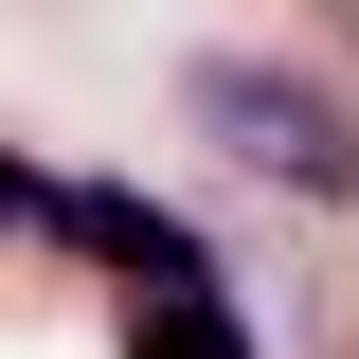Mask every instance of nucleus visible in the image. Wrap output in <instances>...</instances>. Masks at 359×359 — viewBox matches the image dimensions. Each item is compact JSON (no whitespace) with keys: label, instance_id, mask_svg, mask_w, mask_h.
I'll use <instances>...</instances> for the list:
<instances>
[{"label":"nucleus","instance_id":"1","mask_svg":"<svg viewBox=\"0 0 359 359\" xmlns=\"http://www.w3.org/2000/svg\"><path fill=\"white\" fill-rule=\"evenodd\" d=\"M180 108H198V144H216V162H252L269 198H306V216H359V108H341V72L216 36V54H180Z\"/></svg>","mask_w":359,"mask_h":359},{"label":"nucleus","instance_id":"2","mask_svg":"<svg viewBox=\"0 0 359 359\" xmlns=\"http://www.w3.org/2000/svg\"><path fill=\"white\" fill-rule=\"evenodd\" d=\"M54 252H72L90 287H126V306H144V287H198V269H233L216 233L180 216V198H144V180H54Z\"/></svg>","mask_w":359,"mask_h":359},{"label":"nucleus","instance_id":"3","mask_svg":"<svg viewBox=\"0 0 359 359\" xmlns=\"http://www.w3.org/2000/svg\"><path fill=\"white\" fill-rule=\"evenodd\" d=\"M126 359H269L252 306H233V269H198V287H144L126 306Z\"/></svg>","mask_w":359,"mask_h":359},{"label":"nucleus","instance_id":"4","mask_svg":"<svg viewBox=\"0 0 359 359\" xmlns=\"http://www.w3.org/2000/svg\"><path fill=\"white\" fill-rule=\"evenodd\" d=\"M18 233L54 252V162H18V144H0V252H18Z\"/></svg>","mask_w":359,"mask_h":359}]
</instances>
